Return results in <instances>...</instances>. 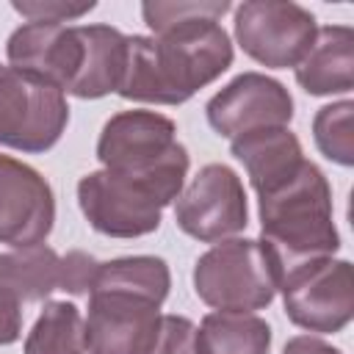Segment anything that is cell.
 <instances>
[{
    "label": "cell",
    "mask_w": 354,
    "mask_h": 354,
    "mask_svg": "<svg viewBox=\"0 0 354 354\" xmlns=\"http://www.w3.org/2000/svg\"><path fill=\"white\" fill-rule=\"evenodd\" d=\"M22 354H86L83 313L72 301H44Z\"/></svg>",
    "instance_id": "ffe728a7"
},
{
    "label": "cell",
    "mask_w": 354,
    "mask_h": 354,
    "mask_svg": "<svg viewBox=\"0 0 354 354\" xmlns=\"http://www.w3.org/2000/svg\"><path fill=\"white\" fill-rule=\"evenodd\" d=\"M160 304L149 296L91 288L83 318L88 354H149L160 332Z\"/></svg>",
    "instance_id": "30bf717a"
},
{
    "label": "cell",
    "mask_w": 354,
    "mask_h": 354,
    "mask_svg": "<svg viewBox=\"0 0 354 354\" xmlns=\"http://www.w3.org/2000/svg\"><path fill=\"white\" fill-rule=\"evenodd\" d=\"M83 28H86V61L69 94L77 100H100L116 94L127 64V36L111 25H83Z\"/></svg>",
    "instance_id": "2e32d148"
},
{
    "label": "cell",
    "mask_w": 354,
    "mask_h": 354,
    "mask_svg": "<svg viewBox=\"0 0 354 354\" xmlns=\"http://www.w3.org/2000/svg\"><path fill=\"white\" fill-rule=\"evenodd\" d=\"M271 326L254 313H207L194 337V354H268Z\"/></svg>",
    "instance_id": "e0dca14e"
},
{
    "label": "cell",
    "mask_w": 354,
    "mask_h": 354,
    "mask_svg": "<svg viewBox=\"0 0 354 354\" xmlns=\"http://www.w3.org/2000/svg\"><path fill=\"white\" fill-rule=\"evenodd\" d=\"M19 337H22V299L6 279H0V346H11Z\"/></svg>",
    "instance_id": "d4e9b609"
},
{
    "label": "cell",
    "mask_w": 354,
    "mask_h": 354,
    "mask_svg": "<svg viewBox=\"0 0 354 354\" xmlns=\"http://www.w3.org/2000/svg\"><path fill=\"white\" fill-rule=\"evenodd\" d=\"M235 41L268 69L296 66L315 41L313 11L288 0H246L235 8Z\"/></svg>",
    "instance_id": "ba28073f"
},
{
    "label": "cell",
    "mask_w": 354,
    "mask_h": 354,
    "mask_svg": "<svg viewBox=\"0 0 354 354\" xmlns=\"http://www.w3.org/2000/svg\"><path fill=\"white\" fill-rule=\"evenodd\" d=\"M196 326L185 315H163L160 332L149 354H194Z\"/></svg>",
    "instance_id": "603a6c76"
},
{
    "label": "cell",
    "mask_w": 354,
    "mask_h": 354,
    "mask_svg": "<svg viewBox=\"0 0 354 354\" xmlns=\"http://www.w3.org/2000/svg\"><path fill=\"white\" fill-rule=\"evenodd\" d=\"M66 124L69 105L61 88L0 64V147L39 155L61 141Z\"/></svg>",
    "instance_id": "8992f818"
},
{
    "label": "cell",
    "mask_w": 354,
    "mask_h": 354,
    "mask_svg": "<svg viewBox=\"0 0 354 354\" xmlns=\"http://www.w3.org/2000/svg\"><path fill=\"white\" fill-rule=\"evenodd\" d=\"M290 324L318 335L343 332L354 315V271L348 260L318 257L288 268L279 279Z\"/></svg>",
    "instance_id": "52a82bcc"
},
{
    "label": "cell",
    "mask_w": 354,
    "mask_h": 354,
    "mask_svg": "<svg viewBox=\"0 0 354 354\" xmlns=\"http://www.w3.org/2000/svg\"><path fill=\"white\" fill-rule=\"evenodd\" d=\"M279 263L263 241L227 238L194 263V290L216 313L266 310L279 290Z\"/></svg>",
    "instance_id": "3957f363"
},
{
    "label": "cell",
    "mask_w": 354,
    "mask_h": 354,
    "mask_svg": "<svg viewBox=\"0 0 354 354\" xmlns=\"http://www.w3.org/2000/svg\"><path fill=\"white\" fill-rule=\"evenodd\" d=\"M257 216V241L268 246L282 274L307 260L335 257V252L340 249L332 185L313 160H304L293 177L260 194Z\"/></svg>",
    "instance_id": "7a4b0ae2"
},
{
    "label": "cell",
    "mask_w": 354,
    "mask_h": 354,
    "mask_svg": "<svg viewBox=\"0 0 354 354\" xmlns=\"http://www.w3.org/2000/svg\"><path fill=\"white\" fill-rule=\"evenodd\" d=\"M91 288L130 290V293H141V296H149L158 304H163L169 296V288H171V271H169V263L155 254L116 257V260L97 266Z\"/></svg>",
    "instance_id": "d6986e66"
},
{
    "label": "cell",
    "mask_w": 354,
    "mask_h": 354,
    "mask_svg": "<svg viewBox=\"0 0 354 354\" xmlns=\"http://www.w3.org/2000/svg\"><path fill=\"white\" fill-rule=\"evenodd\" d=\"M11 8L17 14H22L28 22H58V25H66V22H77L80 17H86L88 11L97 8L94 0L88 3H64V0H14Z\"/></svg>",
    "instance_id": "7402d4cb"
},
{
    "label": "cell",
    "mask_w": 354,
    "mask_h": 354,
    "mask_svg": "<svg viewBox=\"0 0 354 354\" xmlns=\"http://www.w3.org/2000/svg\"><path fill=\"white\" fill-rule=\"evenodd\" d=\"M177 227L202 243H218L246 230L249 202L243 180L227 163H205L174 199Z\"/></svg>",
    "instance_id": "9c48e42d"
},
{
    "label": "cell",
    "mask_w": 354,
    "mask_h": 354,
    "mask_svg": "<svg viewBox=\"0 0 354 354\" xmlns=\"http://www.w3.org/2000/svg\"><path fill=\"white\" fill-rule=\"evenodd\" d=\"M55 224V196L33 166L0 155V243L8 249L39 246Z\"/></svg>",
    "instance_id": "4fadbf2b"
},
{
    "label": "cell",
    "mask_w": 354,
    "mask_h": 354,
    "mask_svg": "<svg viewBox=\"0 0 354 354\" xmlns=\"http://www.w3.org/2000/svg\"><path fill=\"white\" fill-rule=\"evenodd\" d=\"M205 116L221 138L232 141L252 130L288 127L293 119V97L279 80L263 72H241L207 100Z\"/></svg>",
    "instance_id": "8fae6325"
},
{
    "label": "cell",
    "mask_w": 354,
    "mask_h": 354,
    "mask_svg": "<svg viewBox=\"0 0 354 354\" xmlns=\"http://www.w3.org/2000/svg\"><path fill=\"white\" fill-rule=\"evenodd\" d=\"M97 160L102 169L158 177L174 185H185L188 149L177 141V124L147 108L113 113L97 138Z\"/></svg>",
    "instance_id": "5b68a950"
},
{
    "label": "cell",
    "mask_w": 354,
    "mask_h": 354,
    "mask_svg": "<svg viewBox=\"0 0 354 354\" xmlns=\"http://www.w3.org/2000/svg\"><path fill=\"white\" fill-rule=\"evenodd\" d=\"M293 72L296 83L313 97L348 94L354 88V30L348 25L318 28L313 47Z\"/></svg>",
    "instance_id": "9a60e30c"
},
{
    "label": "cell",
    "mask_w": 354,
    "mask_h": 354,
    "mask_svg": "<svg viewBox=\"0 0 354 354\" xmlns=\"http://www.w3.org/2000/svg\"><path fill=\"white\" fill-rule=\"evenodd\" d=\"M282 354H343L337 346L321 340V337H313V335H296L285 343Z\"/></svg>",
    "instance_id": "484cf974"
},
{
    "label": "cell",
    "mask_w": 354,
    "mask_h": 354,
    "mask_svg": "<svg viewBox=\"0 0 354 354\" xmlns=\"http://www.w3.org/2000/svg\"><path fill=\"white\" fill-rule=\"evenodd\" d=\"M97 266H100V263H97L91 254L80 252V249L66 252V254L61 257V290H66V293H72V296L88 293Z\"/></svg>",
    "instance_id": "cb8c5ba5"
},
{
    "label": "cell",
    "mask_w": 354,
    "mask_h": 354,
    "mask_svg": "<svg viewBox=\"0 0 354 354\" xmlns=\"http://www.w3.org/2000/svg\"><path fill=\"white\" fill-rule=\"evenodd\" d=\"M227 0L144 3L141 17L152 36H127V64L119 97L147 105H183L221 77L235 58L221 17Z\"/></svg>",
    "instance_id": "6da1fadb"
},
{
    "label": "cell",
    "mask_w": 354,
    "mask_h": 354,
    "mask_svg": "<svg viewBox=\"0 0 354 354\" xmlns=\"http://www.w3.org/2000/svg\"><path fill=\"white\" fill-rule=\"evenodd\" d=\"M0 279H6L22 301H41L61 290V254L47 243L0 252Z\"/></svg>",
    "instance_id": "ac0fdd59"
},
{
    "label": "cell",
    "mask_w": 354,
    "mask_h": 354,
    "mask_svg": "<svg viewBox=\"0 0 354 354\" xmlns=\"http://www.w3.org/2000/svg\"><path fill=\"white\" fill-rule=\"evenodd\" d=\"M351 116L354 102L340 100L332 105H324L313 116V138L318 152L337 163V166H354V133H351Z\"/></svg>",
    "instance_id": "44dd1931"
},
{
    "label": "cell",
    "mask_w": 354,
    "mask_h": 354,
    "mask_svg": "<svg viewBox=\"0 0 354 354\" xmlns=\"http://www.w3.org/2000/svg\"><path fill=\"white\" fill-rule=\"evenodd\" d=\"M8 66L28 72L64 94L80 77L86 61V28L58 22H25L6 41Z\"/></svg>",
    "instance_id": "7c38bea8"
},
{
    "label": "cell",
    "mask_w": 354,
    "mask_h": 354,
    "mask_svg": "<svg viewBox=\"0 0 354 354\" xmlns=\"http://www.w3.org/2000/svg\"><path fill=\"white\" fill-rule=\"evenodd\" d=\"M185 185L158 177L97 169L80 177L77 205L88 227L108 238H144L160 227L163 207L171 205Z\"/></svg>",
    "instance_id": "277c9868"
},
{
    "label": "cell",
    "mask_w": 354,
    "mask_h": 354,
    "mask_svg": "<svg viewBox=\"0 0 354 354\" xmlns=\"http://www.w3.org/2000/svg\"><path fill=\"white\" fill-rule=\"evenodd\" d=\"M230 152L238 163H243L257 196L293 177L307 160L301 141L290 127H263L243 133L230 141Z\"/></svg>",
    "instance_id": "5bb4252c"
}]
</instances>
